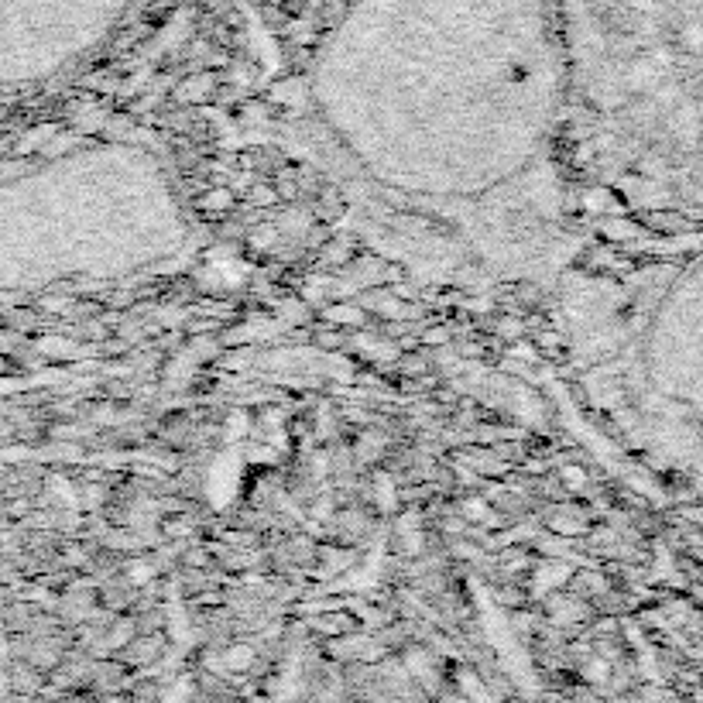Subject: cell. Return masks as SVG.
<instances>
[{
  "instance_id": "cell-1",
  "label": "cell",
  "mask_w": 703,
  "mask_h": 703,
  "mask_svg": "<svg viewBox=\"0 0 703 703\" xmlns=\"http://www.w3.org/2000/svg\"><path fill=\"white\" fill-rule=\"evenodd\" d=\"M271 103L275 145L412 275L556 292L580 261L559 0H340Z\"/></svg>"
}]
</instances>
